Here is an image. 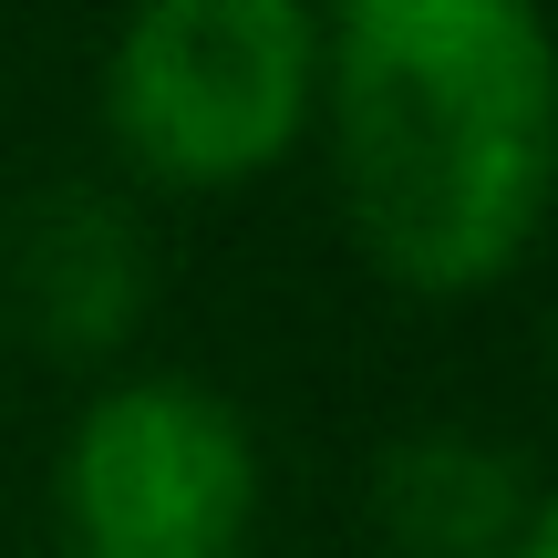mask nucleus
Listing matches in <instances>:
<instances>
[{
    "mask_svg": "<svg viewBox=\"0 0 558 558\" xmlns=\"http://www.w3.org/2000/svg\"><path fill=\"white\" fill-rule=\"evenodd\" d=\"M320 135L362 259L424 300L497 290L558 177V62L527 0H341Z\"/></svg>",
    "mask_w": 558,
    "mask_h": 558,
    "instance_id": "nucleus-1",
    "label": "nucleus"
},
{
    "mask_svg": "<svg viewBox=\"0 0 558 558\" xmlns=\"http://www.w3.org/2000/svg\"><path fill=\"white\" fill-rule=\"evenodd\" d=\"M518 558H558V507H548V518H538V527L518 538Z\"/></svg>",
    "mask_w": 558,
    "mask_h": 558,
    "instance_id": "nucleus-6",
    "label": "nucleus"
},
{
    "mask_svg": "<svg viewBox=\"0 0 558 558\" xmlns=\"http://www.w3.org/2000/svg\"><path fill=\"white\" fill-rule=\"evenodd\" d=\"M311 124L320 21L300 0H156L104 52V145L145 186H259Z\"/></svg>",
    "mask_w": 558,
    "mask_h": 558,
    "instance_id": "nucleus-2",
    "label": "nucleus"
},
{
    "mask_svg": "<svg viewBox=\"0 0 558 558\" xmlns=\"http://www.w3.org/2000/svg\"><path fill=\"white\" fill-rule=\"evenodd\" d=\"M538 518V476L486 435H403L373 465V527L393 558H518Z\"/></svg>",
    "mask_w": 558,
    "mask_h": 558,
    "instance_id": "nucleus-5",
    "label": "nucleus"
},
{
    "mask_svg": "<svg viewBox=\"0 0 558 558\" xmlns=\"http://www.w3.org/2000/svg\"><path fill=\"white\" fill-rule=\"evenodd\" d=\"M156 269H145V228L124 218V197L104 186H52L32 218L11 228V311L41 352L94 362L124 341V320L145 311Z\"/></svg>",
    "mask_w": 558,
    "mask_h": 558,
    "instance_id": "nucleus-4",
    "label": "nucleus"
},
{
    "mask_svg": "<svg viewBox=\"0 0 558 558\" xmlns=\"http://www.w3.org/2000/svg\"><path fill=\"white\" fill-rule=\"evenodd\" d=\"M52 518L62 558H248L259 435L197 373H124L62 435Z\"/></svg>",
    "mask_w": 558,
    "mask_h": 558,
    "instance_id": "nucleus-3",
    "label": "nucleus"
}]
</instances>
